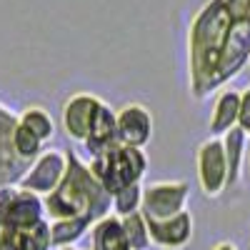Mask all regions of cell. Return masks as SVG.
Instances as JSON below:
<instances>
[{"label":"cell","instance_id":"cell-1","mask_svg":"<svg viewBox=\"0 0 250 250\" xmlns=\"http://www.w3.org/2000/svg\"><path fill=\"white\" fill-rule=\"evenodd\" d=\"M250 55V0H208L188 28V88L205 100L228 85Z\"/></svg>","mask_w":250,"mask_h":250},{"label":"cell","instance_id":"cell-2","mask_svg":"<svg viewBox=\"0 0 250 250\" xmlns=\"http://www.w3.org/2000/svg\"><path fill=\"white\" fill-rule=\"evenodd\" d=\"M68 168L53 193L43 198L45 215L53 220L90 218L93 223L113 213V198L103 190V185L90 173L88 163H83L75 150H65Z\"/></svg>","mask_w":250,"mask_h":250},{"label":"cell","instance_id":"cell-3","mask_svg":"<svg viewBox=\"0 0 250 250\" xmlns=\"http://www.w3.org/2000/svg\"><path fill=\"white\" fill-rule=\"evenodd\" d=\"M88 168L95 175V180L103 185V190L113 198L125 188L143 183L145 173H148V155L140 148L115 143L108 150L93 155Z\"/></svg>","mask_w":250,"mask_h":250},{"label":"cell","instance_id":"cell-4","mask_svg":"<svg viewBox=\"0 0 250 250\" xmlns=\"http://www.w3.org/2000/svg\"><path fill=\"white\" fill-rule=\"evenodd\" d=\"M190 183L188 180H158L143 185V208L140 213L150 220H165L188 210Z\"/></svg>","mask_w":250,"mask_h":250},{"label":"cell","instance_id":"cell-5","mask_svg":"<svg viewBox=\"0 0 250 250\" xmlns=\"http://www.w3.org/2000/svg\"><path fill=\"white\" fill-rule=\"evenodd\" d=\"M195 170L198 185L205 198H218L228 190V160L223 138H208L195 150Z\"/></svg>","mask_w":250,"mask_h":250},{"label":"cell","instance_id":"cell-6","mask_svg":"<svg viewBox=\"0 0 250 250\" xmlns=\"http://www.w3.org/2000/svg\"><path fill=\"white\" fill-rule=\"evenodd\" d=\"M65 168H68L65 150H55V148L43 150V155H40L28 168V173L20 178L18 188L38 195V198H45L48 193H53L58 188V183L65 175Z\"/></svg>","mask_w":250,"mask_h":250},{"label":"cell","instance_id":"cell-7","mask_svg":"<svg viewBox=\"0 0 250 250\" xmlns=\"http://www.w3.org/2000/svg\"><path fill=\"white\" fill-rule=\"evenodd\" d=\"M15 128H18V115L5 103H0V190L10 188V185H18L20 178L30 168L15 153V145H13Z\"/></svg>","mask_w":250,"mask_h":250},{"label":"cell","instance_id":"cell-8","mask_svg":"<svg viewBox=\"0 0 250 250\" xmlns=\"http://www.w3.org/2000/svg\"><path fill=\"white\" fill-rule=\"evenodd\" d=\"M118 143L130 148H145L153 140V115L143 103H125L115 110Z\"/></svg>","mask_w":250,"mask_h":250},{"label":"cell","instance_id":"cell-9","mask_svg":"<svg viewBox=\"0 0 250 250\" xmlns=\"http://www.w3.org/2000/svg\"><path fill=\"white\" fill-rule=\"evenodd\" d=\"M100 100L103 98L90 95V93H73L65 103H62V108H60V123H62V130H65V135L70 140L85 143Z\"/></svg>","mask_w":250,"mask_h":250},{"label":"cell","instance_id":"cell-10","mask_svg":"<svg viewBox=\"0 0 250 250\" xmlns=\"http://www.w3.org/2000/svg\"><path fill=\"white\" fill-rule=\"evenodd\" d=\"M148 223V233H150V243L165 250H183L188 243L193 240V215L183 210L173 218H165V220H150L145 218Z\"/></svg>","mask_w":250,"mask_h":250},{"label":"cell","instance_id":"cell-11","mask_svg":"<svg viewBox=\"0 0 250 250\" xmlns=\"http://www.w3.org/2000/svg\"><path fill=\"white\" fill-rule=\"evenodd\" d=\"M118 143V123H115V110L108 105L105 100H100V105L95 110L93 125H90V133L85 138V150L90 155H98L103 150H108L110 145Z\"/></svg>","mask_w":250,"mask_h":250},{"label":"cell","instance_id":"cell-12","mask_svg":"<svg viewBox=\"0 0 250 250\" xmlns=\"http://www.w3.org/2000/svg\"><path fill=\"white\" fill-rule=\"evenodd\" d=\"M238 115H240V90H220L210 120H208L210 138H223L225 133L238 128Z\"/></svg>","mask_w":250,"mask_h":250},{"label":"cell","instance_id":"cell-13","mask_svg":"<svg viewBox=\"0 0 250 250\" xmlns=\"http://www.w3.org/2000/svg\"><path fill=\"white\" fill-rule=\"evenodd\" d=\"M90 243H93V250H130L123 223L115 213L105 215L90 228Z\"/></svg>","mask_w":250,"mask_h":250},{"label":"cell","instance_id":"cell-14","mask_svg":"<svg viewBox=\"0 0 250 250\" xmlns=\"http://www.w3.org/2000/svg\"><path fill=\"white\" fill-rule=\"evenodd\" d=\"M223 148H225V160H228V188L240 183V170L245 160V148H248V133L240 128H233L230 133L223 135Z\"/></svg>","mask_w":250,"mask_h":250},{"label":"cell","instance_id":"cell-15","mask_svg":"<svg viewBox=\"0 0 250 250\" xmlns=\"http://www.w3.org/2000/svg\"><path fill=\"white\" fill-rule=\"evenodd\" d=\"M95 223L90 218H73V220H53L50 223V235H53V248H73L83 235H85Z\"/></svg>","mask_w":250,"mask_h":250},{"label":"cell","instance_id":"cell-16","mask_svg":"<svg viewBox=\"0 0 250 250\" xmlns=\"http://www.w3.org/2000/svg\"><path fill=\"white\" fill-rule=\"evenodd\" d=\"M18 123L23 125L25 130H30L43 145L55 135V123H53L50 113H48L43 105H30V108H25L23 113L18 115Z\"/></svg>","mask_w":250,"mask_h":250},{"label":"cell","instance_id":"cell-17","mask_svg":"<svg viewBox=\"0 0 250 250\" xmlns=\"http://www.w3.org/2000/svg\"><path fill=\"white\" fill-rule=\"evenodd\" d=\"M120 223H123V230H125V238H128L130 250H150L153 248L150 233H148V223H145L143 213L125 215V218H120Z\"/></svg>","mask_w":250,"mask_h":250},{"label":"cell","instance_id":"cell-18","mask_svg":"<svg viewBox=\"0 0 250 250\" xmlns=\"http://www.w3.org/2000/svg\"><path fill=\"white\" fill-rule=\"evenodd\" d=\"M13 145H15V153H18V158L23 160V163H28V165H33L40 155H43V143H40L30 130H25L23 125L18 123V128H15V135H13Z\"/></svg>","mask_w":250,"mask_h":250},{"label":"cell","instance_id":"cell-19","mask_svg":"<svg viewBox=\"0 0 250 250\" xmlns=\"http://www.w3.org/2000/svg\"><path fill=\"white\" fill-rule=\"evenodd\" d=\"M140 208H143V185H130L118 195H113V213L118 218L140 213Z\"/></svg>","mask_w":250,"mask_h":250},{"label":"cell","instance_id":"cell-20","mask_svg":"<svg viewBox=\"0 0 250 250\" xmlns=\"http://www.w3.org/2000/svg\"><path fill=\"white\" fill-rule=\"evenodd\" d=\"M238 128L250 133V88L240 93V115H238Z\"/></svg>","mask_w":250,"mask_h":250},{"label":"cell","instance_id":"cell-21","mask_svg":"<svg viewBox=\"0 0 250 250\" xmlns=\"http://www.w3.org/2000/svg\"><path fill=\"white\" fill-rule=\"evenodd\" d=\"M210 250H238V245L230 243V240H223V243H215Z\"/></svg>","mask_w":250,"mask_h":250},{"label":"cell","instance_id":"cell-22","mask_svg":"<svg viewBox=\"0 0 250 250\" xmlns=\"http://www.w3.org/2000/svg\"><path fill=\"white\" fill-rule=\"evenodd\" d=\"M248 170H250V153H248Z\"/></svg>","mask_w":250,"mask_h":250},{"label":"cell","instance_id":"cell-23","mask_svg":"<svg viewBox=\"0 0 250 250\" xmlns=\"http://www.w3.org/2000/svg\"><path fill=\"white\" fill-rule=\"evenodd\" d=\"M62 250H75V245H73V248H62Z\"/></svg>","mask_w":250,"mask_h":250},{"label":"cell","instance_id":"cell-24","mask_svg":"<svg viewBox=\"0 0 250 250\" xmlns=\"http://www.w3.org/2000/svg\"><path fill=\"white\" fill-rule=\"evenodd\" d=\"M248 68H250V55H248Z\"/></svg>","mask_w":250,"mask_h":250},{"label":"cell","instance_id":"cell-25","mask_svg":"<svg viewBox=\"0 0 250 250\" xmlns=\"http://www.w3.org/2000/svg\"><path fill=\"white\" fill-rule=\"evenodd\" d=\"M248 138H250V133H248Z\"/></svg>","mask_w":250,"mask_h":250}]
</instances>
